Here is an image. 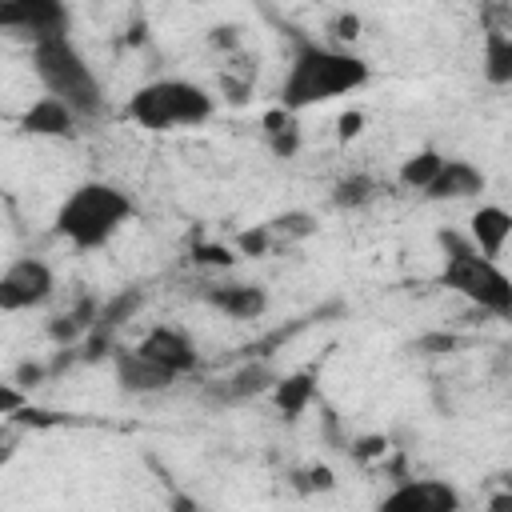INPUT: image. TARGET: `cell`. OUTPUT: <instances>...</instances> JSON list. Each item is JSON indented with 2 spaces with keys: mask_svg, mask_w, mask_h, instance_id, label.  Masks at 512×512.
<instances>
[{
  "mask_svg": "<svg viewBox=\"0 0 512 512\" xmlns=\"http://www.w3.org/2000/svg\"><path fill=\"white\" fill-rule=\"evenodd\" d=\"M96 308H100V304L84 296V300H80V304H76L72 312H64V316H56V320L48 324V336H52L56 344H72V340H76L80 332H88V328L96 324Z\"/></svg>",
  "mask_w": 512,
  "mask_h": 512,
  "instance_id": "obj_21",
  "label": "cell"
},
{
  "mask_svg": "<svg viewBox=\"0 0 512 512\" xmlns=\"http://www.w3.org/2000/svg\"><path fill=\"white\" fill-rule=\"evenodd\" d=\"M412 348H416L420 356H440V352H452V348H456V336H448V332H432V336H420Z\"/></svg>",
  "mask_w": 512,
  "mask_h": 512,
  "instance_id": "obj_29",
  "label": "cell"
},
{
  "mask_svg": "<svg viewBox=\"0 0 512 512\" xmlns=\"http://www.w3.org/2000/svg\"><path fill=\"white\" fill-rule=\"evenodd\" d=\"M276 384V372L260 360H252V364H244L240 372H232L228 380H220V388H212V396L216 400H224V404H236V400H252V396H260V392H268Z\"/></svg>",
  "mask_w": 512,
  "mask_h": 512,
  "instance_id": "obj_17",
  "label": "cell"
},
{
  "mask_svg": "<svg viewBox=\"0 0 512 512\" xmlns=\"http://www.w3.org/2000/svg\"><path fill=\"white\" fill-rule=\"evenodd\" d=\"M212 44H220V48H236V28H212Z\"/></svg>",
  "mask_w": 512,
  "mask_h": 512,
  "instance_id": "obj_33",
  "label": "cell"
},
{
  "mask_svg": "<svg viewBox=\"0 0 512 512\" xmlns=\"http://www.w3.org/2000/svg\"><path fill=\"white\" fill-rule=\"evenodd\" d=\"M128 220H136V200L120 188V184H108V180H84L76 184L56 216H52V232L60 240H68L76 252H96L104 248Z\"/></svg>",
  "mask_w": 512,
  "mask_h": 512,
  "instance_id": "obj_2",
  "label": "cell"
},
{
  "mask_svg": "<svg viewBox=\"0 0 512 512\" xmlns=\"http://www.w3.org/2000/svg\"><path fill=\"white\" fill-rule=\"evenodd\" d=\"M192 260L204 264V268H228L236 256H232L228 244H196V248H192Z\"/></svg>",
  "mask_w": 512,
  "mask_h": 512,
  "instance_id": "obj_26",
  "label": "cell"
},
{
  "mask_svg": "<svg viewBox=\"0 0 512 512\" xmlns=\"http://www.w3.org/2000/svg\"><path fill=\"white\" fill-rule=\"evenodd\" d=\"M372 80V64L340 44H320L308 36H296L284 80H280V108L304 112L316 104H328L336 96L360 92Z\"/></svg>",
  "mask_w": 512,
  "mask_h": 512,
  "instance_id": "obj_1",
  "label": "cell"
},
{
  "mask_svg": "<svg viewBox=\"0 0 512 512\" xmlns=\"http://www.w3.org/2000/svg\"><path fill=\"white\" fill-rule=\"evenodd\" d=\"M216 112V100L208 88L180 80V76H164V80H148L140 84L128 104H124V120H132L144 132H176V128H200L208 124Z\"/></svg>",
  "mask_w": 512,
  "mask_h": 512,
  "instance_id": "obj_4",
  "label": "cell"
},
{
  "mask_svg": "<svg viewBox=\"0 0 512 512\" xmlns=\"http://www.w3.org/2000/svg\"><path fill=\"white\" fill-rule=\"evenodd\" d=\"M360 28H364V24H360V16H356V12H340V16L328 24V32H332V40H336V44H352V40L360 36Z\"/></svg>",
  "mask_w": 512,
  "mask_h": 512,
  "instance_id": "obj_27",
  "label": "cell"
},
{
  "mask_svg": "<svg viewBox=\"0 0 512 512\" xmlns=\"http://www.w3.org/2000/svg\"><path fill=\"white\" fill-rule=\"evenodd\" d=\"M56 292V276L44 260L20 256L0 272V312H28L48 304Z\"/></svg>",
  "mask_w": 512,
  "mask_h": 512,
  "instance_id": "obj_6",
  "label": "cell"
},
{
  "mask_svg": "<svg viewBox=\"0 0 512 512\" xmlns=\"http://www.w3.org/2000/svg\"><path fill=\"white\" fill-rule=\"evenodd\" d=\"M360 128H364V112H344L340 116V140L348 144L352 136H360Z\"/></svg>",
  "mask_w": 512,
  "mask_h": 512,
  "instance_id": "obj_32",
  "label": "cell"
},
{
  "mask_svg": "<svg viewBox=\"0 0 512 512\" xmlns=\"http://www.w3.org/2000/svg\"><path fill=\"white\" fill-rule=\"evenodd\" d=\"M296 488L300 492H328V488H336V476L328 464H312V468L296 472Z\"/></svg>",
  "mask_w": 512,
  "mask_h": 512,
  "instance_id": "obj_25",
  "label": "cell"
},
{
  "mask_svg": "<svg viewBox=\"0 0 512 512\" xmlns=\"http://www.w3.org/2000/svg\"><path fill=\"white\" fill-rule=\"evenodd\" d=\"M236 252H240V256H268V252H272V232H268V224H252V228L236 232Z\"/></svg>",
  "mask_w": 512,
  "mask_h": 512,
  "instance_id": "obj_24",
  "label": "cell"
},
{
  "mask_svg": "<svg viewBox=\"0 0 512 512\" xmlns=\"http://www.w3.org/2000/svg\"><path fill=\"white\" fill-rule=\"evenodd\" d=\"M508 232H512V216H508L500 204H480V208L472 212V220H468V240H472L476 252L488 256V260H496V256L504 252Z\"/></svg>",
  "mask_w": 512,
  "mask_h": 512,
  "instance_id": "obj_14",
  "label": "cell"
},
{
  "mask_svg": "<svg viewBox=\"0 0 512 512\" xmlns=\"http://www.w3.org/2000/svg\"><path fill=\"white\" fill-rule=\"evenodd\" d=\"M484 192V172L472 164V160H448L444 156V164H440V172L428 180V188H424V200H436V204H444V200H472V196H480Z\"/></svg>",
  "mask_w": 512,
  "mask_h": 512,
  "instance_id": "obj_13",
  "label": "cell"
},
{
  "mask_svg": "<svg viewBox=\"0 0 512 512\" xmlns=\"http://www.w3.org/2000/svg\"><path fill=\"white\" fill-rule=\"evenodd\" d=\"M348 452H352L356 460H376V456L388 452V440H384V436H360V440H352Z\"/></svg>",
  "mask_w": 512,
  "mask_h": 512,
  "instance_id": "obj_30",
  "label": "cell"
},
{
  "mask_svg": "<svg viewBox=\"0 0 512 512\" xmlns=\"http://www.w3.org/2000/svg\"><path fill=\"white\" fill-rule=\"evenodd\" d=\"M200 300L232 320H260L268 312V292L260 284H204Z\"/></svg>",
  "mask_w": 512,
  "mask_h": 512,
  "instance_id": "obj_12",
  "label": "cell"
},
{
  "mask_svg": "<svg viewBox=\"0 0 512 512\" xmlns=\"http://www.w3.org/2000/svg\"><path fill=\"white\" fill-rule=\"evenodd\" d=\"M136 352H144L148 360H156L160 368H168V372H176V376H184V372H192V368L200 364V352H196L192 336H188L184 328H176V324H156V328H148V332L140 336Z\"/></svg>",
  "mask_w": 512,
  "mask_h": 512,
  "instance_id": "obj_8",
  "label": "cell"
},
{
  "mask_svg": "<svg viewBox=\"0 0 512 512\" xmlns=\"http://www.w3.org/2000/svg\"><path fill=\"white\" fill-rule=\"evenodd\" d=\"M112 368H116V384L128 392V396H152V392H168L180 376L160 368L156 360H148L144 352L136 348H116L112 352Z\"/></svg>",
  "mask_w": 512,
  "mask_h": 512,
  "instance_id": "obj_9",
  "label": "cell"
},
{
  "mask_svg": "<svg viewBox=\"0 0 512 512\" xmlns=\"http://www.w3.org/2000/svg\"><path fill=\"white\" fill-rule=\"evenodd\" d=\"M264 136H268L272 156H280V160L296 156V148H300V124H296V112H288V108H272V112L264 116Z\"/></svg>",
  "mask_w": 512,
  "mask_h": 512,
  "instance_id": "obj_18",
  "label": "cell"
},
{
  "mask_svg": "<svg viewBox=\"0 0 512 512\" xmlns=\"http://www.w3.org/2000/svg\"><path fill=\"white\" fill-rule=\"evenodd\" d=\"M20 132H28V136H48V140H72L76 132H80V116L64 104V100H56V96H40V100H32L24 112H20Z\"/></svg>",
  "mask_w": 512,
  "mask_h": 512,
  "instance_id": "obj_11",
  "label": "cell"
},
{
  "mask_svg": "<svg viewBox=\"0 0 512 512\" xmlns=\"http://www.w3.org/2000/svg\"><path fill=\"white\" fill-rule=\"evenodd\" d=\"M440 248H444V268H440V284L460 292L468 304H476L488 316H512V280L504 276V268L488 256L476 252V244L460 232H440Z\"/></svg>",
  "mask_w": 512,
  "mask_h": 512,
  "instance_id": "obj_5",
  "label": "cell"
},
{
  "mask_svg": "<svg viewBox=\"0 0 512 512\" xmlns=\"http://www.w3.org/2000/svg\"><path fill=\"white\" fill-rule=\"evenodd\" d=\"M376 192H380V184H376L368 172H352V176H344V180L332 184V196H328V200H332L336 208H344V212H356V208L372 204Z\"/></svg>",
  "mask_w": 512,
  "mask_h": 512,
  "instance_id": "obj_19",
  "label": "cell"
},
{
  "mask_svg": "<svg viewBox=\"0 0 512 512\" xmlns=\"http://www.w3.org/2000/svg\"><path fill=\"white\" fill-rule=\"evenodd\" d=\"M440 164H444V156L436 152V148H420V152H412L404 164H400V188H408V192H424L428 188V180L440 172Z\"/></svg>",
  "mask_w": 512,
  "mask_h": 512,
  "instance_id": "obj_20",
  "label": "cell"
},
{
  "mask_svg": "<svg viewBox=\"0 0 512 512\" xmlns=\"http://www.w3.org/2000/svg\"><path fill=\"white\" fill-rule=\"evenodd\" d=\"M268 232H272V240H304L316 232V216L312 212H284V216L268 220Z\"/></svg>",
  "mask_w": 512,
  "mask_h": 512,
  "instance_id": "obj_23",
  "label": "cell"
},
{
  "mask_svg": "<svg viewBox=\"0 0 512 512\" xmlns=\"http://www.w3.org/2000/svg\"><path fill=\"white\" fill-rule=\"evenodd\" d=\"M464 500L448 480H396V488L380 500V508H408V512H456Z\"/></svg>",
  "mask_w": 512,
  "mask_h": 512,
  "instance_id": "obj_10",
  "label": "cell"
},
{
  "mask_svg": "<svg viewBox=\"0 0 512 512\" xmlns=\"http://www.w3.org/2000/svg\"><path fill=\"white\" fill-rule=\"evenodd\" d=\"M24 404H28V392L16 388L12 380H0V416H16L24 412Z\"/></svg>",
  "mask_w": 512,
  "mask_h": 512,
  "instance_id": "obj_28",
  "label": "cell"
},
{
  "mask_svg": "<svg viewBox=\"0 0 512 512\" xmlns=\"http://www.w3.org/2000/svg\"><path fill=\"white\" fill-rule=\"evenodd\" d=\"M140 304H144V288H128V292H120L116 300H108L104 308H96V328L116 332L124 320H132V316L140 312Z\"/></svg>",
  "mask_w": 512,
  "mask_h": 512,
  "instance_id": "obj_22",
  "label": "cell"
},
{
  "mask_svg": "<svg viewBox=\"0 0 512 512\" xmlns=\"http://www.w3.org/2000/svg\"><path fill=\"white\" fill-rule=\"evenodd\" d=\"M312 396H316V372L312 368L276 376V384H272V404H276V412L284 420H300L304 408L312 404Z\"/></svg>",
  "mask_w": 512,
  "mask_h": 512,
  "instance_id": "obj_15",
  "label": "cell"
},
{
  "mask_svg": "<svg viewBox=\"0 0 512 512\" xmlns=\"http://www.w3.org/2000/svg\"><path fill=\"white\" fill-rule=\"evenodd\" d=\"M480 72L492 88H504L512 84V36L504 24H488L484 28V60H480Z\"/></svg>",
  "mask_w": 512,
  "mask_h": 512,
  "instance_id": "obj_16",
  "label": "cell"
},
{
  "mask_svg": "<svg viewBox=\"0 0 512 512\" xmlns=\"http://www.w3.org/2000/svg\"><path fill=\"white\" fill-rule=\"evenodd\" d=\"M32 72L44 84L48 96L64 100L80 120L100 116L104 108V84L84 60V52L72 44V36H44L32 44Z\"/></svg>",
  "mask_w": 512,
  "mask_h": 512,
  "instance_id": "obj_3",
  "label": "cell"
},
{
  "mask_svg": "<svg viewBox=\"0 0 512 512\" xmlns=\"http://www.w3.org/2000/svg\"><path fill=\"white\" fill-rule=\"evenodd\" d=\"M0 32L28 36L32 44L44 36H64L68 4L64 0H0Z\"/></svg>",
  "mask_w": 512,
  "mask_h": 512,
  "instance_id": "obj_7",
  "label": "cell"
},
{
  "mask_svg": "<svg viewBox=\"0 0 512 512\" xmlns=\"http://www.w3.org/2000/svg\"><path fill=\"white\" fill-rule=\"evenodd\" d=\"M44 376H48V368H44V364H20V368H16V376H12V384L28 392V388H36Z\"/></svg>",
  "mask_w": 512,
  "mask_h": 512,
  "instance_id": "obj_31",
  "label": "cell"
}]
</instances>
